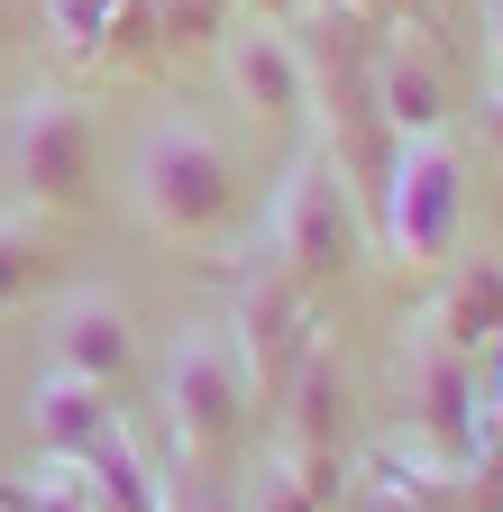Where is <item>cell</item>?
<instances>
[{
	"mask_svg": "<svg viewBox=\"0 0 503 512\" xmlns=\"http://www.w3.org/2000/svg\"><path fill=\"white\" fill-rule=\"evenodd\" d=\"M247 202V174L229 156V138L193 110H165L147 138L129 147V211L165 238V247H211Z\"/></svg>",
	"mask_w": 503,
	"mask_h": 512,
	"instance_id": "cell-1",
	"label": "cell"
},
{
	"mask_svg": "<svg viewBox=\"0 0 503 512\" xmlns=\"http://www.w3.org/2000/svg\"><path fill=\"white\" fill-rule=\"evenodd\" d=\"M366 256V220H357V183L330 147H302L266 202V266L293 275L302 293H330L357 275Z\"/></svg>",
	"mask_w": 503,
	"mask_h": 512,
	"instance_id": "cell-2",
	"label": "cell"
},
{
	"mask_svg": "<svg viewBox=\"0 0 503 512\" xmlns=\"http://www.w3.org/2000/svg\"><path fill=\"white\" fill-rule=\"evenodd\" d=\"M247 421H257V384H247V357L229 339V320H193L174 348H165V430H174V458L229 476Z\"/></svg>",
	"mask_w": 503,
	"mask_h": 512,
	"instance_id": "cell-3",
	"label": "cell"
},
{
	"mask_svg": "<svg viewBox=\"0 0 503 512\" xmlns=\"http://www.w3.org/2000/svg\"><path fill=\"white\" fill-rule=\"evenodd\" d=\"M0 165H10L19 202L28 211H92L101 202V128H92V101L65 92V83H28L0 119Z\"/></svg>",
	"mask_w": 503,
	"mask_h": 512,
	"instance_id": "cell-4",
	"label": "cell"
},
{
	"mask_svg": "<svg viewBox=\"0 0 503 512\" xmlns=\"http://www.w3.org/2000/svg\"><path fill=\"white\" fill-rule=\"evenodd\" d=\"M394 412H403V430L430 448L439 467H467L476 448L494 439L485 403H476V357L449 348L430 320H412V330L394 339Z\"/></svg>",
	"mask_w": 503,
	"mask_h": 512,
	"instance_id": "cell-5",
	"label": "cell"
},
{
	"mask_svg": "<svg viewBox=\"0 0 503 512\" xmlns=\"http://www.w3.org/2000/svg\"><path fill=\"white\" fill-rule=\"evenodd\" d=\"M467 229V156L458 138H394L385 156V247L394 266H439Z\"/></svg>",
	"mask_w": 503,
	"mask_h": 512,
	"instance_id": "cell-6",
	"label": "cell"
},
{
	"mask_svg": "<svg viewBox=\"0 0 503 512\" xmlns=\"http://www.w3.org/2000/svg\"><path fill=\"white\" fill-rule=\"evenodd\" d=\"M229 339H238V357H247V384H257V403H275L284 384H293V366L321 348L311 339V293L293 284V275H275L266 256L238 275V311H229Z\"/></svg>",
	"mask_w": 503,
	"mask_h": 512,
	"instance_id": "cell-7",
	"label": "cell"
},
{
	"mask_svg": "<svg viewBox=\"0 0 503 512\" xmlns=\"http://www.w3.org/2000/svg\"><path fill=\"white\" fill-rule=\"evenodd\" d=\"M220 83H229V101H238L247 119L293 128V119L311 110V55H302V37H293V28L247 19V28H229V37H220Z\"/></svg>",
	"mask_w": 503,
	"mask_h": 512,
	"instance_id": "cell-8",
	"label": "cell"
},
{
	"mask_svg": "<svg viewBox=\"0 0 503 512\" xmlns=\"http://www.w3.org/2000/svg\"><path fill=\"white\" fill-rule=\"evenodd\" d=\"M339 448H348V375H339L330 348H311V357L293 366V384L275 394V458H293L311 485L330 494Z\"/></svg>",
	"mask_w": 503,
	"mask_h": 512,
	"instance_id": "cell-9",
	"label": "cell"
},
{
	"mask_svg": "<svg viewBox=\"0 0 503 512\" xmlns=\"http://www.w3.org/2000/svg\"><path fill=\"white\" fill-rule=\"evenodd\" d=\"M129 357H138L129 302H119L110 284H65V293H55V311H46V366H74L92 384H119Z\"/></svg>",
	"mask_w": 503,
	"mask_h": 512,
	"instance_id": "cell-10",
	"label": "cell"
},
{
	"mask_svg": "<svg viewBox=\"0 0 503 512\" xmlns=\"http://www.w3.org/2000/svg\"><path fill=\"white\" fill-rule=\"evenodd\" d=\"M375 119H385V138H449L458 83H449V64H439L421 37H394L385 55H375Z\"/></svg>",
	"mask_w": 503,
	"mask_h": 512,
	"instance_id": "cell-11",
	"label": "cell"
},
{
	"mask_svg": "<svg viewBox=\"0 0 503 512\" xmlns=\"http://www.w3.org/2000/svg\"><path fill=\"white\" fill-rule=\"evenodd\" d=\"M28 430H37V458H92V448L119 430V403H110V384H92L74 366H37Z\"/></svg>",
	"mask_w": 503,
	"mask_h": 512,
	"instance_id": "cell-12",
	"label": "cell"
},
{
	"mask_svg": "<svg viewBox=\"0 0 503 512\" xmlns=\"http://www.w3.org/2000/svg\"><path fill=\"white\" fill-rule=\"evenodd\" d=\"M421 320H430L449 348H467V357H476V348H503V266H494V256H467V266L430 293Z\"/></svg>",
	"mask_w": 503,
	"mask_h": 512,
	"instance_id": "cell-13",
	"label": "cell"
},
{
	"mask_svg": "<svg viewBox=\"0 0 503 512\" xmlns=\"http://www.w3.org/2000/svg\"><path fill=\"white\" fill-rule=\"evenodd\" d=\"M55 284H65V247H55L46 211L0 202V311H19V302H37Z\"/></svg>",
	"mask_w": 503,
	"mask_h": 512,
	"instance_id": "cell-14",
	"label": "cell"
},
{
	"mask_svg": "<svg viewBox=\"0 0 503 512\" xmlns=\"http://www.w3.org/2000/svg\"><path fill=\"white\" fill-rule=\"evenodd\" d=\"M92 494H101V512H165V476L138 458V439L129 430H110L101 448H92Z\"/></svg>",
	"mask_w": 503,
	"mask_h": 512,
	"instance_id": "cell-15",
	"label": "cell"
},
{
	"mask_svg": "<svg viewBox=\"0 0 503 512\" xmlns=\"http://www.w3.org/2000/svg\"><path fill=\"white\" fill-rule=\"evenodd\" d=\"M238 512H330V494L311 485L293 458H275V448H266V458L247 467V503H238Z\"/></svg>",
	"mask_w": 503,
	"mask_h": 512,
	"instance_id": "cell-16",
	"label": "cell"
},
{
	"mask_svg": "<svg viewBox=\"0 0 503 512\" xmlns=\"http://www.w3.org/2000/svg\"><path fill=\"white\" fill-rule=\"evenodd\" d=\"M19 512H101L92 467H83V458H46L37 485H19Z\"/></svg>",
	"mask_w": 503,
	"mask_h": 512,
	"instance_id": "cell-17",
	"label": "cell"
},
{
	"mask_svg": "<svg viewBox=\"0 0 503 512\" xmlns=\"http://www.w3.org/2000/svg\"><path fill=\"white\" fill-rule=\"evenodd\" d=\"M165 512H238V494L202 467H183V476H165Z\"/></svg>",
	"mask_w": 503,
	"mask_h": 512,
	"instance_id": "cell-18",
	"label": "cell"
},
{
	"mask_svg": "<svg viewBox=\"0 0 503 512\" xmlns=\"http://www.w3.org/2000/svg\"><path fill=\"white\" fill-rule=\"evenodd\" d=\"M476 37H485V83H503V0H485Z\"/></svg>",
	"mask_w": 503,
	"mask_h": 512,
	"instance_id": "cell-19",
	"label": "cell"
},
{
	"mask_svg": "<svg viewBox=\"0 0 503 512\" xmlns=\"http://www.w3.org/2000/svg\"><path fill=\"white\" fill-rule=\"evenodd\" d=\"M37 37V0H0V46H28Z\"/></svg>",
	"mask_w": 503,
	"mask_h": 512,
	"instance_id": "cell-20",
	"label": "cell"
},
{
	"mask_svg": "<svg viewBox=\"0 0 503 512\" xmlns=\"http://www.w3.org/2000/svg\"><path fill=\"white\" fill-rule=\"evenodd\" d=\"M476 128H485V147L503 156V83H485V101H476Z\"/></svg>",
	"mask_w": 503,
	"mask_h": 512,
	"instance_id": "cell-21",
	"label": "cell"
},
{
	"mask_svg": "<svg viewBox=\"0 0 503 512\" xmlns=\"http://www.w3.org/2000/svg\"><path fill=\"white\" fill-rule=\"evenodd\" d=\"M0 512H19V485H10V476H0Z\"/></svg>",
	"mask_w": 503,
	"mask_h": 512,
	"instance_id": "cell-22",
	"label": "cell"
},
{
	"mask_svg": "<svg viewBox=\"0 0 503 512\" xmlns=\"http://www.w3.org/2000/svg\"><path fill=\"white\" fill-rule=\"evenodd\" d=\"M494 403H503V375H494Z\"/></svg>",
	"mask_w": 503,
	"mask_h": 512,
	"instance_id": "cell-23",
	"label": "cell"
}]
</instances>
